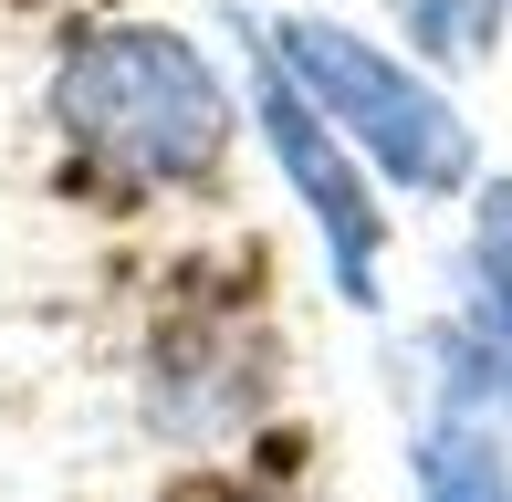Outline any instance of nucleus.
<instances>
[{
  "mask_svg": "<svg viewBox=\"0 0 512 502\" xmlns=\"http://www.w3.org/2000/svg\"><path fill=\"white\" fill-rule=\"evenodd\" d=\"M53 126L74 136V157L136 178V189H189L230 157L241 95L168 21H95L53 63Z\"/></svg>",
  "mask_w": 512,
  "mask_h": 502,
  "instance_id": "1",
  "label": "nucleus"
},
{
  "mask_svg": "<svg viewBox=\"0 0 512 502\" xmlns=\"http://www.w3.org/2000/svg\"><path fill=\"white\" fill-rule=\"evenodd\" d=\"M262 42L283 53V74L335 116V136L387 178V189H418V199L481 189V136H471V116L429 84V63L387 53V42L345 32V21H314V11L272 21Z\"/></svg>",
  "mask_w": 512,
  "mask_h": 502,
  "instance_id": "2",
  "label": "nucleus"
},
{
  "mask_svg": "<svg viewBox=\"0 0 512 502\" xmlns=\"http://www.w3.org/2000/svg\"><path fill=\"white\" fill-rule=\"evenodd\" d=\"M251 126H262L283 189L304 199L335 293H345L356 314H377V304H387V210H377V168L335 136V116H324L304 84L283 74V53H272L262 32H251Z\"/></svg>",
  "mask_w": 512,
  "mask_h": 502,
  "instance_id": "3",
  "label": "nucleus"
},
{
  "mask_svg": "<svg viewBox=\"0 0 512 502\" xmlns=\"http://www.w3.org/2000/svg\"><path fill=\"white\" fill-rule=\"evenodd\" d=\"M408 471H418V502H512V450L481 408H429Z\"/></svg>",
  "mask_w": 512,
  "mask_h": 502,
  "instance_id": "4",
  "label": "nucleus"
},
{
  "mask_svg": "<svg viewBox=\"0 0 512 502\" xmlns=\"http://www.w3.org/2000/svg\"><path fill=\"white\" fill-rule=\"evenodd\" d=\"M502 21H512V0H398L408 63H429V74H471V63H492L502 53Z\"/></svg>",
  "mask_w": 512,
  "mask_h": 502,
  "instance_id": "5",
  "label": "nucleus"
},
{
  "mask_svg": "<svg viewBox=\"0 0 512 502\" xmlns=\"http://www.w3.org/2000/svg\"><path fill=\"white\" fill-rule=\"evenodd\" d=\"M439 377H450V398L439 408H512V314L471 304L460 325H439Z\"/></svg>",
  "mask_w": 512,
  "mask_h": 502,
  "instance_id": "6",
  "label": "nucleus"
},
{
  "mask_svg": "<svg viewBox=\"0 0 512 502\" xmlns=\"http://www.w3.org/2000/svg\"><path fill=\"white\" fill-rule=\"evenodd\" d=\"M471 304L512 314V168L471 189Z\"/></svg>",
  "mask_w": 512,
  "mask_h": 502,
  "instance_id": "7",
  "label": "nucleus"
}]
</instances>
